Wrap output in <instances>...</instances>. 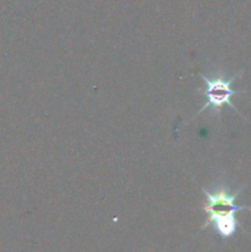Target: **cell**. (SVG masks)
<instances>
[{
    "instance_id": "cell-1",
    "label": "cell",
    "mask_w": 251,
    "mask_h": 252,
    "mask_svg": "<svg viewBox=\"0 0 251 252\" xmlns=\"http://www.w3.org/2000/svg\"><path fill=\"white\" fill-rule=\"evenodd\" d=\"M240 192L241 189L233 193L224 186L219 187L213 192H209L203 189V193L206 194L207 199V203L203 209L208 214L207 223L204 226L212 225L223 239L233 236L238 229L239 223L235 217L236 212L251 209V207L238 206L235 203Z\"/></svg>"
},
{
    "instance_id": "cell-2",
    "label": "cell",
    "mask_w": 251,
    "mask_h": 252,
    "mask_svg": "<svg viewBox=\"0 0 251 252\" xmlns=\"http://www.w3.org/2000/svg\"><path fill=\"white\" fill-rule=\"evenodd\" d=\"M240 74V73H239ZM239 74L234 75L233 78L225 79L221 74L218 75H213L212 78H208L207 75L203 74H199L202 78V80L206 84V88H204V96H206V102L202 106V108L199 110V113H202L206 110H212L213 112L218 113L220 111V108L223 106H229L230 108H233L234 111L239 113V111L236 110L235 106L231 102V98L236 94H241L244 91L241 90H235L233 89V83L236 78H238Z\"/></svg>"
}]
</instances>
